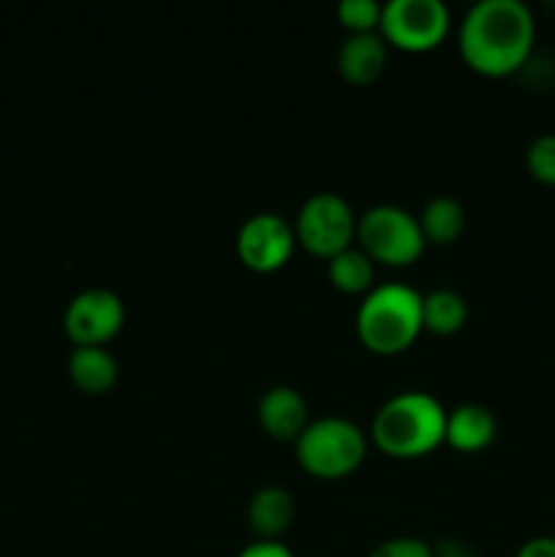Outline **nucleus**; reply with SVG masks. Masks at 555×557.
I'll return each instance as SVG.
<instances>
[{"label": "nucleus", "mask_w": 555, "mask_h": 557, "mask_svg": "<svg viewBox=\"0 0 555 557\" xmlns=\"http://www.w3.org/2000/svg\"><path fill=\"white\" fill-rule=\"evenodd\" d=\"M125 324V305L112 288L92 286L71 297L63 326L74 346H107Z\"/></svg>", "instance_id": "nucleus-8"}, {"label": "nucleus", "mask_w": 555, "mask_h": 557, "mask_svg": "<svg viewBox=\"0 0 555 557\" xmlns=\"http://www.w3.org/2000/svg\"><path fill=\"white\" fill-rule=\"evenodd\" d=\"M446 408L433 395L406 389L392 395L375 411L370 424V438L384 455L397 460H411L444 444Z\"/></svg>", "instance_id": "nucleus-2"}, {"label": "nucleus", "mask_w": 555, "mask_h": 557, "mask_svg": "<svg viewBox=\"0 0 555 557\" xmlns=\"http://www.w3.org/2000/svg\"><path fill=\"white\" fill-rule=\"evenodd\" d=\"M526 166L533 180L555 185V134H542L528 145Z\"/></svg>", "instance_id": "nucleus-19"}, {"label": "nucleus", "mask_w": 555, "mask_h": 557, "mask_svg": "<svg viewBox=\"0 0 555 557\" xmlns=\"http://www.w3.org/2000/svg\"><path fill=\"white\" fill-rule=\"evenodd\" d=\"M326 275L330 283L343 294H368L373 288L375 267L370 256L362 248L351 245V248L341 250L326 261Z\"/></svg>", "instance_id": "nucleus-17"}, {"label": "nucleus", "mask_w": 555, "mask_h": 557, "mask_svg": "<svg viewBox=\"0 0 555 557\" xmlns=\"http://www.w3.org/2000/svg\"><path fill=\"white\" fill-rule=\"evenodd\" d=\"M384 3L379 0H341L337 3V22L348 33H373L381 25Z\"/></svg>", "instance_id": "nucleus-18"}, {"label": "nucleus", "mask_w": 555, "mask_h": 557, "mask_svg": "<svg viewBox=\"0 0 555 557\" xmlns=\"http://www.w3.org/2000/svg\"><path fill=\"white\" fill-rule=\"evenodd\" d=\"M294 234L308 253L330 261L332 256L357 243V215L341 194L319 190L299 207Z\"/></svg>", "instance_id": "nucleus-6"}, {"label": "nucleus", "mask_w": 555, "mask_h": 557, "mask_svg": "<svg viewBox=\"0 0 555 557\" xmlns=\"http://www.w3.org/2000/svg\"><path fill=\"white\" fill-rule=\"evenodd\" d=\"M386 58H390V44L379 30L348 33L337 49V71L351 85H370L384 74Z\"/></svg>", "instance_id": "nucleus-11"}, {"label": "nucleus", "mask_w": 555, "mask_h": 557, "mask_svg": "<svg viewBox=\"0 0 555 557\" xmlns=\"http://www.w3.org/2000/svg\"><path fill=\"white\" fill-rule=\"evenodd\" d=\"M294 455L310 476L343 479L365 462L368 435L346 417L310 419L308 428L294 441Z\"/></svg>", "instance_id": "nucleus-4"}, {"label": "nucleus", "mask_w": 555, "mask_h": 557, "mask_svg": "<svg viewBox=\"0 0 555 557\" xmlns=\"http://www.w3.org/2000/svg\"><path fill=\"white\" fill-rule=\"evenodd\" d=\"M357 337L368 351L392 357L417 341L422 326V294L408 283H379L357 308Z\"/></svg>", "instance_id": "nucleus-3"}, {"label": "nucleus", "mask_w": 555, "mask_h": 557, "mask_svg": "<svg viewBox=\"0 0 555 557\" xmlns=\"http://www.w3.org/2000/svg\"><path fill=\"white\" fill-rule=\"evenodd\" d=\"M256 419H259L261 430H264L270 438L297 441L299 433H303L310 422L308 403H305L303 392L294 389V386H270V389L259 397Z\"/></svg>", "instance_id": "nucleus-10"}, {"label": "nucleus", "mask_w": 555, "mask_h": 557, "mask_svg": "<svg viewBox=\"0 0 555 557\" xmlns=\"http://www.w3.org/2000/svg\"><path fill=\"white\" fill-rule=\"evenodd\" d=\"M424 234L419 218L397 205H375L357 218V248L390 267H406L422 256Z\"/></svg>", "instance_id": "nucleus-5"}, {"label": "nucleus", "mask_w": 555, "mask_h": 557, "mask_svg": "<svg viewBox=\"0 0 555 557\" xmlns=\"http://www.w3.org/2000/svg\"><path fill=\"white\" fill-rule=\"evenodd\" d=\"M237 557H294L292 549L283 542H267V539H256L248 547L239 549Z\"/></svg>", "instance_id": "nucleus-21"}, {"label": "nucleus", "mask_w": 555, "mask_h": 557, "mask_svg": "<svg viewBox=\"0 0 555 557\" xmlns=\"http://www.w3.org/2000/svg\"><path fill=\"white\" fill-rule=\"evenodd\" d=\"M433 557H479L477 549L462 539H441L433 544Z\"/></svg>", "instance_id": "nucleus-23"}, {"label": "nucleus", "mask_w": 555, "mask_h": 557, "mask_svg": "<svg viewBox=\"0 0 555 557\" xmlns=\"http://www.w3.org/2000/svg\"><path fill=\"white\" fill-rule=\"evenodd\" d=\"M234 245H237L239 261L248 270L275 272L292 259L297 248V234H294V223H288L278 212H256L245 218Z\"/></svg>", "instance_id": "nucleus-9"}, {"label": "nucleus", "mask_w": 555, "mask_h": 557, "mask_svg": "<svg viewBox=\"0 0 555 557\" xmlns=\"http://www.w3.org/2000/svg\"><path fill=\"white\" fill-rule=\"evenodd\" d=\"M536 41V22L522 0H477L466 11L457 44L468 69L509 76L526 65Z\"/></svg>", "instance_id": "nucleus-1"}, {"label": "nucleus", "mask_w": 555, "mask_h": 557, "mask_svg": "<svg viewBox=\"0 0 555 557\" xmlns=\"http://www.w3.org/2000/svg\"><path fill=\"white\" fill-rule=\"evenodd\" d=\"M118 359L107 346H76L69 357V375L85 395H107L118 384Z\"/></svg>", "instance_id": "nucleus-14"}, {"label": "nucleus", "mask_w": 555, "mask_h": 557, "mask_svg": "<svg viewBox=\"0 0 555 557\" xmlns=\"http://www.w3.org/2000/svg\"><path fill=\"white\" fill-rule=\"evenodd\" d=\"M368 557H433V544L417 536H395L375 544Z\"/></svg>", "instance_id": "nucleus-20"}, {"label": "nucleus", "mask_w": 555, "mask_h": 557, "mask_svg": "<svg viewBox=\"0 0 555 557\" xmlns=\"http://www.w3.org/2000/svg\"><path fill=\"white\" fill-rule=\"evenodd\" d=\"M515 557H555V536H533L520 544Z\"/></svg>", "instance_id": "nucleus-22"}, {"label": "nucleus", "mask_w": 555, "mask_h": 557, "mask_svg": "<svg viewBox=\"0 0 555 557\" xmlns=\"http://www.w3.org/2000/svg\"><path fill=\"white\" fill-rule=\"evenodd\" d=\"M449 27L444 0H386L379 33L403 52H428L444 41Z\"/></svg>", "instance_id": "nucleus-7"}, {"label": "nucleus", "mask_w": 555, "mask_h": 557, "mask_svg": "<svg viewBox=\"0 0 555 557\" xmlns=\"http://www.w3.org/2000/svg\"><path fill=\"white\" fill-rule=\"evenodd\" d=\"M498 433V422L490 408L479 403H462V406L446 411V435L444 444L457 451H482L488 449Z\"/></svg>", "instance_id": "nucleus-13"}, {"label": "nucleus", "mask_w": 555, "mask_h": 557, "mask_svg": "<svg viewBox=\"0 0 555 557\" xmlns=\"http://www.w3.org/2000/svg\"><path fill=\"white\" fill-rule=\"evenodd\" d=\"M245 515H248V525L256 533V539L281 542V536L292 528L294 517H297V500L286 487L267 484L250 495Z\"/></svg>", "instance_id": "nucleus-12"}, {"label": "nucleus", "mask_w": 555, "mask_h": 557, "mask_svg": "<svg viewBox=\"0 0 555 557\" xmlns=\"http://www.w3.org/2000/svg\"><path fill=\"white\" fill-rule=\"evenodd\" d=\"M468 302L455 288H433L422 294V326L433 335H455L466 326Z\"/></svg>", "instance_id": "nucleus-16"}, {"label": "nucleus", "mask_w": 555, "mask_h": 557, "mask_svg": "<svg viewBox=\"0 0 555 557\" xmlns=\"http://www.w3.org/2000/svg\"><path fill=\"white\" fill-rule=\"evenodd\" d=\"M419 228L424 234V243L449 245L466 228V207L455 196H435L419 212Z\"/></svg>", "instance_id": "nucleus-15"}]
</instances>
